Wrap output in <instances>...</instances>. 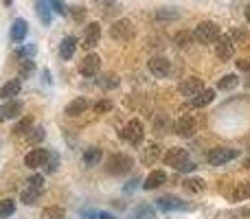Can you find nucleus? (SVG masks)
<instances>
[{
  "instance_id": "f257e3e1",
  "label": "nucleus",
  "mask_w": 250,
  "mask_h": 219,
  "mask_svg": "<svg viewBox=\"0 0 250 219\" xmlns=\"http://www.w3.org/2000/svg\"><path fill=\"white\" fill-rule=\"evenodd\" d=\"M132 167H134L132 156H127V154H112L108 158L105 171H108L110 176H125V173L132 171Z\"/></svg>"
},
{
  "instance_id": "f03ea898",
  "label": "nucleus",
  "mask_w": 250,
  "mask_h": 219,
  "mask_svg": "<svg viewBox=\"0 0 250 219\" xmlns=\"http://www.w3.org/2000/svg\"><path fill=\"white\" fill-rule=\"evenodd\" d=\"M220 35H222L220 26H217L215 22H211V20L200 22V24L195 26V31H193V40H198L200 44H213V42H217Z\"/></svg>"
},
{
  "instance_id": "7ed1b4c3",
  "label": "nucleus",
  "mask_w": 250,
  "mask_h": 219,
  "mask_svg": "<svg viewBox=\"0 0 250 219\" xmlns=\"http://www.w3.org/2000/svg\"><path fill=\"white\" fill-rule=\"evenodd\" d=\"M134 35H136V29H134L132 20H127V18H121L110 26V38L117 40V42H132Z\"/></svg>"
},
{
  "instance_id": "20e7f679",
  "label": "nucleus",
  "mask_w": 250,
  "mask_h": 219,
  "mask_svg": "<svg viewBox=\"0 0 250 219\" xmlns=\"http://www.w3.org/2000/svg\"><path fill=\"white\" fill-rule=\"evenodd\" d=\"M121 138L127 145L132 147H138L145 138V129H143V123L138 119H132L129 123H125V127L121 129Z\"/></svg>"
},
{
  "instance_id": "39448f33",
  "label": "nucleus",
  "mask_w": 250,
  "mask_h": 219,
  "mask_svg": "<svg viewBox=\"0 0 250 219\" xmlns=\"http://www.w3.org/2000/svg\"><path fill=\"white\" fill-rule=\"evenodd\" d=\"M237 156H239V149H233V147H215V149L208 151L207 160H208V164H213V167H222V164L235 160Z\"/></svg>"
},
{
  "instance_id": "423d86ee",
  "label": "nucleus",
  "mask_w": 250,
  "mask_h": 219,
  "mask_svg": "<svg viewBox=\"0 0 250 219\" xmlns=\"http://www.w3.org/2000/svg\"><path fill=\"white\" fill-rule=\"evenodd\" d=\"M156 206L163 213H171V211H193L191 204H187L185 199L176 198V195H163V198L156 199Z\"/></svg>"
},
{
  "instance_id": "0eeeda50",
  "label": "nucleus",
  "mask_w": 250,
  "mask_h": 219,
  "mask_svg": "<svg viewBox=\"0 0 250 219\" xmlns=\"http://www.w3.org/2000/svg\"><path fill=\"white\" fill-rule=\"evenodd\" d=\"M173 132L180 138H193L195 132H198V123H195V119L191 114H182L173 125Z\"/></svg>"
},
{
  "instance_id": "6e6552de",
  "label": "nucleus",
  "mask_w": 250,
  "mask_h": 219,
  "mask_svg": "<svg viewBox=\"0 0 250 219\" xmlns=\"http://www.w3.org/2000/svg\"><path fill=\"white\" fill-rule=\"evenodd\" d=\"M215 55L220 61H230L235 55V42L230 35H220L215 44Z\"/></svg>"
},
{
  "instance_id": "1a4fd4ad",
  "label": "nucleus",
  "mask_w": 250,
  "mask_h": 219,
  "mask_svg": "<svg viewBox=\"0 0 250 219\" xmlns=\"http://www.w3.org/2000/svg\"><path fill=\"white\" fill-rule=\"evenodd\" d=\"M189 160V151L182 149V147H171V149H167V154H165L163 162L167 164V167H173L178 171V169L182 167V164Z\"/></svg>"
},
{
  "instance_id": "9d476101",
  "label": "nucleus",
  "mask_w": 250,
  "mask_h": 219,
  "mask_svg": "<svg viewBox=\"0 0 250 219\" xmlns=\"http://www.w3.org/2000/svg\"><path fill=\"white\" fill-rule=\"evenodd\" d=\"M202 88H204V81H202L200 77H195V75H193V77L182 79V81L178 83V92H180L182 97H189V99H191V97L198 95V92L202 90Z\"/></svg>"
},
{
  "instance_id": "9b49d317",
  "label": "nucleus",
  "mask_w": 250,
  "mask_h": 219,
  "mask_svg": "<svg viewBox=\"0 0 250 219\" xmlns=\"http://www.w3.org/2000/svg\"><path fill=\"white\" fill-rule=\"evenodd\" d=\"M147 68H149V73L154 75L156 79H165L171 73V64H169L167 57H151V60L147 61Z\"/></svg>"
},
{
  "instance_id": "f8f14e48",
  "label": "nucleus",
  "mask_w": 250,
  "mask_h": 219,
  "mask_svg": "<svg viewBox=\"0 0 250 219\" xmlns=\"http://www.w3.org/2000/svg\"><path fill=\"white\" fill-rule=\"evenodd\" d=\"M99 40H101V26L97 24V22H90V24L83 29V38H82V46L83 48H95L97 44H99Z\"/></svg>"
},
{
  "instance_id": "ddd939ff",
  "label": "nucleus",
  "mask_w": 250,
  "mask_h": 219,
  "mask_svg": "<svg viewBox=\"0 0 250 219\" xmlns=\"http://www.w3.org/2000/svg\"><path fill=\"white\" fill-rule=\"evenodd\" d=\"M48 154H51L48 149L35 147V149H31L29 154L24 156V164H26L29 169H40V167H44V162L48 160Z\"/></svg>"
},
{
  "instance_id": "4468645a",
  "label": "nucleus",
  "mask_w": 250,
  "mask_h": 219,
  "mask_svg": "<svg viewBox=\"0 0 250 219\" xmlns=\"http://www.w3.org/2000/svg\"><path fill=\"white\" fill-rule=\"evenodd\" d=\"M99 68H101V57L97 55V53L86 55L83 61L79 64V73H82L83 77H95V75L99 73Z\"/></svg>"
},
{
  "instance_id": "2eb2a0df",
  "label": "nucleus",
  "mask_w": 250,
  "mask_h": 219,
  "mask_svg": "<svg viewBox=\"0 0 250 219\" xmlns=\"http://www.w3.org/2000/svg\"><path fill=\"white\" fill-rule=\"evenodd\" d=\"M22 110H24V105H22V101H18V99H9L7 103L0 108V120H11V119H16V116H20L22 114Z\"/></svg>"
},
{
  "instance_id": "dca6fc26",
  "label": "nucleus",
  "mask_w": 250,
  "mask_h": 219,
  "mask_svg": "<svg viewBox=\"0 0 250 219\" xmlns=\"http://www.w3.org/2000/svg\"><path fill=\"white\" fill-rule=\"evenodd\" d=\"M165 182H167V173H165L163 169H156V171H151L149 176L145 178L143 189H145V191H154V189H158V186H163Z\"/></svg>"
},
{
  "instance_id": "f3484780",
  "label": "nucleus",
  "mask_w": 250,
  "mask_h": 219,
  "mask_svg": "<svg viewBox=\"0 0 250 219\" xmlns=\"http://www.w3.org/2000/svg\"><path fill=\"white\" fill-rule=\"evenodd\" d=\"M158 158H160V147H158V142H149L145 149H141V162L145 164V167H151V164H154Z\"/></svg>"
},
{
  "instance_id": "a211bd4d",
  "label": "nucleus",
  "mask_w": 250,
  "mask_h": 219,
  "mask_svg": "<svg viewBox=\"0 0 250 219\" xmlns=\"http://www.w3.org/2000/svg\"><path fill=\"white\" fill-rule=\"evenodd\" d=\"M213 99H215V90H211V88H202L195 97H191L189 108H204V105H208Z\"/></svg>"
},
{
  "instance_id": "6ab92c4d",
  "label": "nucleus",
  "mask_w": 250,
  "mask_h": 219,
  "mask_svg": "<svg viewBox=\"0 0 250 219\" xmlns=\"http://www.w3.org/2000/svg\"><path fill=\"white\" fill-rule=\"evenodd\" d=\"M20 79H9L7 83H4L2 88H0V99L2 101H9V99H16L18 95H20Z\"/></svg>"
},
{
  "instance_id": "aec40b11",
  "label": "nucleus",
  "mask_w": 250,
  "mask_h": 219,
  "mask_svg": "<svg viewBox=\"0 0 250 219\" xmlns=\"http://www.w3.org/2000/svg\"><path fill=\"white\" fill-rule=\"evenodd\" d=\"M75 51H77V38L68 35V38L62 40V44H60V57H62V60L68 61L70 57L75 55Z\"/></svg>"
},
{
  "instance_id": "412c9836",
  "label": "nucleus",
  "mask_w": 250,
  "mask_h": 219,
  "mask_svg": "<svg viewBox=\"0 0 250 219\" xmlns=\"http://www.w3.org/2000/svg\"><path fill=\"white\" fill-rule=\"evenodd\" d=\"M35 11H38V18L44 26L51 24L53 13H51V2L48 0H35Z\"/></svg>"
},
{
  "instance_id": "4be33fe9",
  "label": "nucleus",
  "mask_w": 250,
  "mask_h": 219,
  "mask_svg": "<svg viewBox=\"0 0 250 219\" xmlns=\"http://www.w3.org/2000/svg\"><path fill=\"white\" fill-rule=\"evenodd\" d=\"M26 33H29V24H26V20H22V18H18L16 22L11 24V42H22V40L26 38Z\"/></svg>"
},
{
  "instance_id": "5701e85b",
  "label": "nucleus",
  "mask_w": 250,
  "mask_h": 219,
  "mask_svg": "<svg viewBox=\"0 0 250 219\" xmlns=\"http://www.w3.org/2000/svg\"><path fill=\"white\" fill-rule=\"evenodd\" d=\"M230 199L233 202H244V199H250V180H242L235 184L233 193H230Z\"/></svg>"
},
{
  "instance_id": "b1692460",
  "label": "nucleus",
  "mask_w": 250,
  "mask_h": 219,
  "mask_svg": "<svg viewBox=\"0 0 250 219\" xmlns=\"http://www.w3.org/2000/svg\"><path fill=\"white\" fill-rule=\"evenodd\" d=\"M86 110H88V101L83 99V97H79V99L70 101V103L66 105L64 114H66V116H79V114H83Z\"/></svg>"
},
{
  "instance_id": "393cba45",
  "label": "nucleus",
  "mask_w": 250,
  "mask_h": 219,
  "mask_svg": "<svg viewBox=\"0 0 250 219\" xmlns=\"http://www.w3.org/2000/svg\"><path fill=\"white\" fill-rule=\"evenodd\" d=\"M182 186H185L187 193H202V191L207 189V182H204L202 178H185Z\"/></svg>"
},
{
  "instance_id": "a878e982",
  "label": "nucleus",
  "mask_w": 250,
  "mask_h": 219,
  "mask_svg": "<svg viewBox=\"0 0 250 219\" xmlns=\"http://www.w3.org/2000/svg\"><path fill=\"white\" fill-rule=\"evenodd\" d=\"M101 158H104V151L97 149V147H90V149L83 151V164L86 167H97L101 162Z\"/></svg>"
},
{
  "instance_id": "bb28decb",
  "label": "nucleus",
  "mask_w": 250,
  "mask_h": 219,
  "mask_svg": "<svg viewBox=\"0 0 250 219\" xmlns=\"http://www.w3.org/2000/svg\"><path fill=\"white\" fill-rule=\"evenodd\" d=\"M169 127H171V120H169L167 114L156 116V120H154V134L156 136H165V134L169 132Z\"/></svg>"
},
{
  "instance_id": "cd10ccee",
  "label": "nucleus",
  "mask_w": 250,
  "mask_h": 219,
  "mask_svg": "<svg viewBox=\"0 0 250 219\" xmlns=\"http://www.w3.org/2000/svg\"><path fill=\"white\" fill-rule=\"evenodd\" d=\"M40 195H42V191H38V189H31V186H26V189L22 191L20 199L26 204V206H35V204H38V199H40Z\"/></svg>"
},
{
  "instance_id": "c85d7f7f",
  "label": "nucleus",
  "mask_w": 250,
  "mask_h": 219,
  "mask_svg": "<svg viewBox=\"0 0 250 219\" xmlns=\"http://www.w3.org/2000/svg\"><path fill=\"white\" fill-rule=\"evenodd\" d=\"M66 211L62 206H46L42 213H40V219H64Z\"/></svg>"
},
{
  "instance_id": "c756f323",
  "label": "nucleus",
  "mask_w": 250,
  "mask_h": 219,
  "mask_svg": "<svg viewBox=\"0 0 250 219\" xmlns=\"http://www.w3.org/2000/svg\"><path fill=\"white\" fill-rule=\"evenodd\" d=\"M173 42H176L178 48H187L193 42V33H191V31H178V33L173 35Z\"/></svg>"
},
{
  "instance_id": "7c9ffc66",
  "label": "nucleus",
  "mask_w": 250,
  "mask_h": 219,
  "mask_svg": "<svg viewBox=\"0 0 250 219\" xmlns=\"http://www.w3.org/2000/svg\"><path fill=\"white\" fill-rule=\"evenodd\" d=\"M31 127H33V116H22V119L16 123V127H13V134H16V136H22V134H26Z\"/></svg>"
},
{
  "instance_id": "2f4dec72",
  "label": "nucleus",
  "mask_w": 250,
  "mask_h": 219,
  "mask_svg": "<svg viewBox=\"0 0 250 219\" xmlns=\"http://www.w3.org/2000/svg\"><path fill=\"white\" fill-rule=\"evenodd\" d=\"M16 213V202L11 198L9 199H0V219H9Z\"/></svg>"
},
{
  "instance_id": "473e14b6",
  "label": "nucleus",
  "mask_w": 250,
  "mask_h": 219,
  "mask_svg": "<svg viewBox=\"0 0 250 219\" xmlns=\"http://www.w3.org/2000/svg\"><path fill=\"white\" fill-rule=\"evenodd\" d=\"M35 70V64L31 60H20V66H18V79H24V77H31Z\"/></svg>"
},
{
  "instance_id": "72a5a7b5",
  "label": "nucleus",
  "mask_w": 250,
  "mask_h": 219,
  "mask_svg": "<svg viewBox=\"0 0 250 219\" xmlns=\"http://www.w3.org/2000/svg\"><path fill=\"white\" fill-rule=\"evenodd\" d=\"M237 83H239L237 75H224V77L217 81V88H220V90H233V88H237Z\"/></svg>"
},
{
  "instance_id": "f704fd0d",
  "label": "nucleus",
  "mask_w": 250,
  "mask_h": 219,
  "mask_svg": "<svg viewBox=\"0 0 250 219\" xmlns=\"http://www.w3.org/2000/svg\"><path fill=\"white\" fill-rule=\"evenodd\" d=\"M178 18H180V13L173 7H163L156 11V20H178Z\"/></svg>"
},
{
  "instance_id": "c9c22d12",
  "label": "nucleus",
  "mask_w": 250,
  "mask_h": 219,
  "mask_svg": "<svg viewBox=\"0 0 250 219\" xmlns=\"http://www.w3.org/2000/svg\"><path fill=\"white\" fill-rule=\"evenodd\" d=\"M44 140V127H33L26 132V142H31V145H38V142Z\"/></svg>"
},
{
  "instance_id": "e433bc0d",
  "label": "nucleus",
  "mask_w": 250,
  "mask_h": 219,
  "mask_svg": "<svg viewBox=\"0 0 250 219\" xmlns=\"http://www.w3.org/2000/svg\"><path fill=\"white\" fill-rule=\"evenodd\" d=\"M154 208H149L147 204H143V206H138L136 211L132 213V219H154Z\"/></svg>"
},
{
  "instance_id": "4c0bfd02",
  "label": "nucleus",
  "mask_w": 250,
  "mask_h": 219,
  "mask_svg": "<svg viewBox=\"0 0 250 219\" xmlns=\"http://www.w3.org/2000/svg\"><path fill=\"white\" fill-rule=\"evenodd\" d=\"M82 215L86 219H117L114 215H110V213H105V211H83Z\"/></svg>"
},
{
  "instance_id": "58836bf2",
  "label": "nucleus",
  "mask_w": 250,
  "mask_h": 219,
  "mask_svg": "<svg viewBox=\"0 0 250 219\" xmlns=\"http://www.w3.org/2000/svg\"><path fill=\"white\" fill-rule=\"evenodd\" d=\"M57 162H60L57 154H55V151H51V154H48V160L44 162V167H46L44 171H46V173H55L57 171Z\"/></svg>"
},
{
  "instance_id": "ea45409f",
  "label": "nucleus",
  "mask_w": 250,
  "mask_h": 219,
  "mask_svg": "<svg viewBox=\"0 0 250 219\" xmlns=\"http://www.w3.org/2000/svg\"><path fill=\"white\" fill-rule=\"evenodd\" d=\"M33 55H35V46H31V44H29V46H20V48L16 51V57H18V60H31Z\"/></svg>"
},
{
  "instance_id": "a19ab883",
  "label": "nucleus",
  "mask_w": 250,
  "mask_h": 219,
  "mask_svg": "<svg viewBox=\"0 0 250 219\" xmlns=\"http://www.w3.org/2000/svg\"><path fill=\"white\" fill-rule=\"evenodd\" d=\"M110 110H112V101H110V99L97 101V103H95V114H108Z\"/></svg>"
},
{
  "instance_id": "79ce46f5",
  "label": "nucleus",
  "mask_w": 250,
  "mask_h": 219,
  "mask_svg": "<svg viewBox=\"0 0 250 219\" xmlns=\"http://www.w3.org/2000/svg\"><path fill=\"white\" fill-rule=\"evenodd\" d=\"M26 186L38 189V191H44V176H31L29 180H26Z\"/></svg>"
},
{
  "instance_id": "37998d69",
  "label": "nucleus",
  "mask_w": 250,
  "mask_h": 219,
  "mask_svg": "<svg viewBox=\"0 0 250 219\" xmlns=\"http://www.w3.org/2000/svg\"><path fill=\"white\" fill-rule=\"evenodd\" d=\"M230 38H235V42H237V44H242V46H246V44L250 42L248 33H246V31H242V29H235Z\"/></svg>"
},
{
  "instance_id": "c03bdc74",
  "label": "nucleus",
  "mask_w": 250,
  "mask_h": 219,
  "mask_svg": "<svg viewBox=\"0 0 250 219\" xmlns=\"http://www.w3.org/2000/svg\"><path fill=\"white\" fill-rule=\"evenodd\" d=\"M51 7L55 13H60V16H68V9H66V4L62 2V0H51Z\"/></svg>"
},
{
  "instance_id": "a18cd8bd",
  "label": "nucleus",
  "mask_w": 250,
  "mask_h": 219,
  "mask_svg": "<svg viewBox=\"0 0 250 219\" xmlns=\"http://www.w3.org/2000/svg\"><path fill=\"white\" fill-rule=\"evenodd\" d=\"M70 13H73V18L77 22H82L83 18H86V9H83V7H73V9H70Z\"/></svg>"
},
{
  "instance_id": "49530a36",
  "label": "nucleus",
  "mask_w": 250,
  "mask_h": 219,
  "mask_svg": "<svg viewBox=\"0 0 250 219\" xmlns=\"http://www.w3.org/2000/svg\"><path fill=\"white\" fill-rule=\"evenodd\" d=\"M235 66H237V70L250 73V61H248V60H237V61H235Z\"/></svg>"
},
{
  "instance_id": "de8ad7c7",
  "label": "nucleus",
  "mask_w": 250,
  "mask_h": 219,
  "mask_svg": "<svg viewBox=\"0 0 250 219\" xmlns=\"http://www.w3.org/2000/svg\"><path fill=\"white\" fill-rule=\"evenodd\" d=\"M193 169H195V164H193V162H191V160H187V162H185V164H182V167H180V169H178V171H182V173H185V171H187V173H189V171H193Z\"/></svg>"
},
{
  "instance_id": "09e8293b",
  "label": "nucleus",
  "mask_w": 250,
  "mask_h": 219,
  "mask_svg": "<svg viewBox=\"0 0 250 219\" xmlns=\"http://www.w3.org/2000/svg\"><path fill=\"white\" fill-rule=\"evenodd\" d=\"M136 182H138V178H134L132 182H127V186H125V193H129V191L136 189Z\"/></svg>"
},
{
  "instance_id": "8fccbe9b",
  "label": "nucleus",
  "mask_w": 250,
  "mask_h": 219,
  "mask_svg": "<svg viewBox=\"0 0 250 219\" xmlns=\"http://www.w3.org/2000/svg\"><path fill=\"white\" fill-rule=\"evenodd\" d=\"M244 16H246V20H248V24H250V4L246 7V11H244Z\"/></svg>"
},
{
  "instance_id": "3c124183",
  "label": "nucleus",
  "mask_w": 250,
  "mask_h": 219,
  "mask_svg": "<svg viewBox=\"0 0 250 219\" xmlns=\"http://www.w3.org/2000/svg\"><path fill=\"white\" fill-rule=\"evenodd\" d=\"M2 2H4V4H7V7H9V4H11V2H13V0H2Z\"/></svg>"
},
{
  "instance_id": "603ef678",
  "label": "nucleus",
  "mask_w": 250,
  "mask_h": 219,
  "mask_svg": "<svg viewBox=\"0 0 250 219\" xmlns=\"http://www.w3.org/2000/svg\"><path fill=\"white\" fill-rule=\"evenodd\" d=\"M246 169H248V171H250V160H248V162H246Z\"/></svg>"
}]
</instances>
